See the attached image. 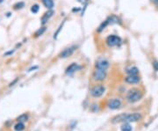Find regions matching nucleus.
<instances>
[{
    "label": "nucleus",
    "instance_id": "obj_1",
    "mask_svg": "<svg viewBox=\"0 0 158 131\" xmlns=\"http://www.w3.org/2000/svg\"><path fill=\"white\" fill-rule=\"evenodd\" d=\"M142 93L138 89L130 90L127 93V100L131 103H134V102L139 101L140 99H142Z\"/></svg>",
    "mask_w": 158,
    "mask_h": 131
},
{
    "label": "nucleus",
    "instance_id": "obj_2",
    "mask_svg": "<svg viewBox=\"0 0 158 131\" xmlns=\"http://www.w3.org/2000/svg\"><path fill=\"white\" fill-rule=\"evenodd\" d=\"M106 44L109 47H116L119 46L121 43V39L119 36L115 35H111L106 38V41H105Z\"/></svg>",
    "mask_w": 158,
    "mask_h": 131
},
{
    "label": "nucleus",
    "instance_id": "obj_3",
    "mask_svg": "<svg viewBox=\"0 0 158 131\" xmlns=\"http://www.w3.org/2000/svg\"><path fill=\"white\" fill-rule=\"evenodd\" d=\"M105 92V88L104 86L98 85V86H95L94 87L92 88L91 90V95L94 98H99L101 97Z\"/></svg>",
    "mask_w": 158,
    "mask_h": 131
},
{
    "label": "nucleus",
    "instance_id": "obj_4",
    "mask_svg": "<svg viewBox=\"0 0 158 131\" xmlns=\"http://www.w3.org/2000/svg\"><path fill=\"white\" fill-rule=\"evenodd\" d=\"M77 47L75 46V45L70 46V47H68V48H64V50L60 53L59 57L62 58V59H64V58H67V57L70 56H71V55L77 50Z\"/></svg>",
    "mask_w": 158,
    "mask_h": 131
},
{
    "label": "nucleus",
    "instance_id": "obj_5",
    "mask_svg": "<svg viewBox=\"0 0 158 131\" xmlns=\"http://www.w3.org/2000/svg\"><path fill=\"white\" fill-rule=\"evenodd\" d=\"M106 71H103V70H99V69H96L93 72V79L96 81H104L105 78H106Z\"/></svg>",
    "mask_w": 158,
    "mask_h": 131
},
{
    "label": "nucleus",
    "instance_id": "obj_6",
    "mask_svg": "<svg viewBox=\"0 0 158 131\" xmlns=\"http://www.w3.org/2000/svg\"><path fill=\"white\" fill-rule=\"evenodd\" d=\"M110 66V63L107 60L105 59H98L96 63H95V67L96 69L103 70V71H106Z\"/></svg>",
    "mask_w": 158,
    "mask_h": 131
},
{
    "label": "nucleus",
    "instance_id": "obj_7",
    "mask_svg": "<svg viewBox=\"0 0 158 131\" xmlns=\"http://www.w3.org/2000/svg\"><path fill=\"white\" fill-rule=\"evenodd\" d=\"M142 119V115H140V113H130V114H127L126 115V118H125V121L124 122H135V121H138Z\"/></svg>",
    "mask_w": 158,
    "mask_h": 131
},
{
    "label": "nucleus",
    "instance_id": "obj_8",
    "mask_svg": "<svg viewBox=\"0 0 158 131\" xmlns=\"http://www.w3.org/2000/svg\"><path fill=\"white\" fill-rule=\"evenodd\" d=\"M108 107L112 110H115V109H119L121 107V101L118 99H113L111 100L108 104H107Z\"/></svg>",
    "mask_w": 158,
    "mask_h": 131
},
{
    "label": "nucleus",
    "instance_id": "obj_9",
    "mask_svg": "<svg viewBox=\"0 0 158 131\" xmlns=\"http://www.w3.org/2000/svg\"><path fill=\"white\" fill-rule=\"evenodd\" d=\"M54 13H55V12L53 11L52 9L47 10V12H45V13L42 15L41 20V24H42V25H45V24L49 20V19H50L51 17H53V15H54Z\"/></svg>",
    "mask_w": 158,
    "mask_h": 131
},
{
    "label": "nucleus",
    "instance_id": "obj_10",
    "mask_svg": "<svg viewBox=\"0 0 158 131\" xmlns=\"http://www.w3.org/2000/svg\"><path fill=\"white\" fill-rule=\"evenodd\" d=\"M125 81L128 84H137L140 82V77L138 75H128Z\"/></svg>",
    "mask_w": 158,
    "mask_h": 131
},
{
    "label": "nucleus",
    "instance_id": "obj_11",
    "mask_svg": "<svg viewBox=\"0 0 158 131\" xmlns=\"http://www.w3.org/2000/svg\"><path fill=\"white\" fill-rule=\"evenodd\" d=\"M80 69V67L77 65V63H76V62H73V63H71L69 65V66H68L67 67V69H66V74H72V73H74L75 71H77V70H79Z\"/></svg>",
    "mask_w": 158,
    "mask_h": 131
},
{
    "label": "nucleus",
    "instance_id": "obj_12",
    "mask_svg": "<svg viewBox=\"0 0 158 131\" xmlns=\"http://www.w3.org/2000/svg\"><path fill=\"white\" fill-rule=\"evenodd\" d=\"M126 115H127V113L119 114V115H117V116H115V117L113 118L112 122L113 123H119L121 121H125V118H126Z\"/></svg>",
    "mask_w": 158,
    "mask_h": 131
},
{
    "label": "nucleus",
    "instance_id": "obj_13",
    "mask_svg": "<svg viewBox=\"0 0 158 131\" xmlns=\"http://www.w3.org/2000/svg\"><path fill=\"white\" fill-rule=\"evenodd\" d=\"M41 1H42V4L44 5V6L46 8H47L48 10L53 9V7H54V5H55L53 0H41Z\"/></svg>",
    "mask_w": 158,
    "mask_h": 131
},
{
    "label": "nucleus",
    "instance_id": "obj_14",
    "mask_svg": "<svg viewBox=\"0 0 158 131\" xmlns=\"http://www.w3.org/2000/svg\"><path fill=\"white\" fill-rule=\"evenodd\" d=\"M109 26V22H108V20H107V19H106L104 21H103V22L99 25V26L97 28V32L101 33L103 30H104L105 28H106V26Z\"/></svg>",
    "mask_w": 158,
    "mask_h": 131
},
{
    "label": "nucleus",
    "instance_id": "obj_15",
    "mask_svg": "<svg viewBox=\"0 0 158 131\" xmlns=\"http://www.w3.org/2000/svg\"><path fill=\"white\" fill-rule=\"evenodd\" d=\"M127 73L128 75H138L139 70L137 67H130L127 70Z\"/></svg>",
    "mask_w": 158,
    "mask_h": 131
},
{
    "label": "nucleus",
    "instance_id": "obj_16",
    "mask_svg": "<svg viewBox=\"0 0 158 131\" xmlns=\"http://www.w3.org/2000/svg\"><path fill=\"white\" fill-rule=\"evenodd\" d=\"M45 31H46V26H41V28H39L36 32H35V34H34V37H40V36H41L44 33H45Z\"/></svg>",
    "mask_w": 158,
    "mask_h": 131
},
{
    "label": "nucleus",
    "instance_id": "obj_17",
    "mask_svg": "<svg viewBox=\"0 0 158 131\" xmlns=\"http://www.w3.org/2000/svg\"><path fill=\"white\" fill-rule=\"evenodd\" d=\"M65 20L62 21V23L59 26V27H58V29L56 30V32L55 33V35H54V39L55 40H56L57 39V37H58V35H59V34H60V33H61V31L62 30V27H63V26H64V24H65Z\"/></svg>",
    "mask_w": 158,
    "mask_h": 131
},
{
    "label": "nucleus",
    "instance_id": "obj_18",
    "mask_svg": "<svg viewBox=\"0 0 158 131\" xmlns=\"http://www.w3.org/2000/svg\"><path fill=\"white\" fill-rule=\"evenodd\" d=\"M14 129H15L16 131H22V130H24V129H25V125H24V123L19 121V122H18V123L14 126Z\"/></svg>",
    "mask_w": 158,
    "mask_h": 131
},
{
    "label": "nucleus",
    "instance_id": "obj_19",
    "mask_svg": "<svg viewBox=\"0 0 158 131\" xmlns=\"http://www.w3.org/2000/svg\"><path fill=\"white\" fill-rule=\"evenodd\" d=\"M12 7H13L14 10H20V9H22V8L25 7V3L22 2V1H20V2H17L16 4L13 5Z\"/></svg>",
    "mask_w": 158,
    "mask_h": 131
},
{
    "label": "nucleus",
    "instance_id": "obj_20",
    "mask_svg": "<svg viewBox=\"0 0 158 131\" xmlns=\"http://www.w3.org/2000/svg\"><path fill=\"white\" fill-rule=\"evenodd\" d=\"M133 128L131 127V125L129 124V122H126L125 124H123L121 126V131H132Z\"/></svg>",
    "mask_w": 158,
    "mask_h": 131
},
{
    "label": "nucleus",
    "instance_id": "obj_21",
    "mask_svg": "<svg viewBox=\"0 0 158 131\" xmlns=\"http://www.w3.org/2000/svg\"><path fill=\"white\" fill-rule=\"evenodd\" d=\"M31 12L32 13H33V14H36V13H38V12H39V10H40V5H37V4H34V5H33L32 6H31Z\"/></svg>",
    "mask_w": 158,
    "mask_h": 131
},
{
    "label": "nucleus",
    "instance_id": "obj_22",
    "mask_svg": "<svg viewBox=\"0 0 158 131\" xmlns=\"http://www.w3.org/2000/svg\"><path fill=\"white\" fill-rule=\"evenodd\" d=\"M26 120H27V115H26V114H22L21 116H20L19 118H18V121H20V122L26 121Z\"/></svg>",
    "mask_w": 158,
    "mask_h": 131
},
{
    "label": "nucleus",
    "instance_id": "obj_23",
    "mask_svg": "<svg viewBox=\"0 0 158 131\" xmlns=\"http://www.w3.org/2000/svg\"><path fill=\"white\" fill-rule=\"evenodd\" d=\"M14 51H15V50H10V51H7L6 53H5V54H4V56H7L12 55V54L14 53Z\"/></svg>",
    "mask_w": 158,
    "mask_h": 131
},
{
    "label": "nucleus",
    "instance_id": "obj_24",
    "mask_svg": "<svg viewBox=\"0 0 158 131\" xmlns=\"http://www.w3.org/2000/svg\"><path fill=\"white\" fill-rule=\"evenodd\" d=\"M153 66H154V69L157 71H158V62L155 61V62H153Z\"/></svg>",
    "mask_w": 158,
    "mask_h": 131
},
{
    "label": "nucleus",
    "instance_id": "obj_25",
    "mask_svg": "<svg viewBox=\"0 0 158 131\" xmlns=\"http://www.w3.org/2000/svg\"><path fill=\"white\" fill-rule=\"evenodd\" d=\"M89 1V0H78V2L79 3H81V4H83V5H87V2Z\"/></svg>",
    "mask_w": 158,
    "mask_h": 131
},
{
    "label": "nucleus",
    "instance_id": "obj_26",
    "mask_svg": "<svg viewBox=\"0 0 158 131\" xmlns=\"http://www.w3.org/2000/svg\"><path fill=\"white\" fill-rule=\"evenodd\" d=\"M38 69V66H34V67H32V68H30L29 70H28V72H30V71H34V70H37Z\"/></svg>",
    "mask_w": 158,
    "mask_h": 131
},
{
    "label": "nucleus",
    "instance_id": "obj_27",
    "mask_svg": "<svg viewBox=\"0 0 158 131\" xmlns=\"http://www.w3.org/2000/svg\"><path fill=\"white\" fill-rule=\"evenodd\" d=\"M151 1L153 2V4H155L158 7V0H151Z\"/></svg>",
    "mask_w": 158,
    "mask_h": 131
},
{
    "label": "nucleus",
    "instance_id": "obj_28",
    "mask_svg": "<svg viewBox=\"0 0 158 131\" xmlns=\"http://www.w3.org/2000/svg\"><path fill=\"white\" fill-rule=\"evenodd\" d=\"M79 10H80V9H79V8H76V9H75V8H74V9H73V10H72V11H73V12H78V11H79Z\"/></svg>",
    "mask_w": 158,
    "mask_h": 131
},
{
    "label": "nucleus",
    "instance_id": "obj_29",
    "mask_svg": "<svg viewBox=\"0 0 158 131\" xmlns=\"http://www.w3.org/2000/svg\"><path fill=\"white\" fill-rule=\"evenodd\" d=\"M11 14H12L11 12H7V13H6V16H7V17H10Z\"/></svg>",
    "mask_w": 158,
    "mask_h": 131
},
{
    "label": "nucleus",
    "instance_id": "obj_30",
    "mask_svg": "<svg viewBox=\"0 0 158 131\" xmlns=\"http://www.w3.org/2000/svg\"><path fill=\"white\" fill-rule=\"evenodd\" d=\"M4 1H5V0H0V4H2V3H3Z\"/></svg>",
    "mask_w": 158,
    "mask_h": 131
}]
</instances>
